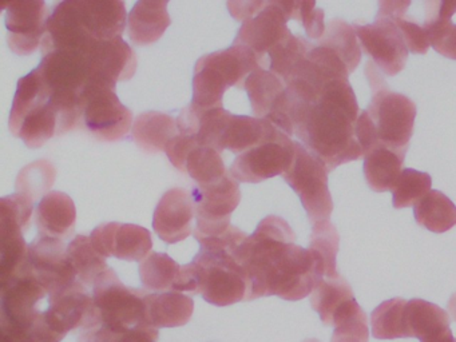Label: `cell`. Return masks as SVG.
Wrapping results in <instances>:
<instances>
[{
    "label": "cell",
    "mask_w": 456,
    "mask_h": 342,
    "mask_svg": "<svg viewBox=\"0 0 456 342\" xmlns=\"http://www.w3.org/2000/svg\"><path fill=\"white\" fill-rule=\"evenodd\" d=\"M295 240V232L284 218L269 216L237 248L234 258L248 277L247 301L266 296L298 301L324 277L314 251Z\"/></svg>",
    "instance_id": "cell-1"
},
{
    "label": "cell",
    "mask_w": 456,
    "mask_h": 342,
    "mask_svg": "<svg viewBox=\"0 0 456 342\" xmlns=\"http://www.w3.org/2000/svg\"><path fill=\"white\" fill-rule=\"evenodd\" d=\"M360 114L349 79L330 80L306 102L290 98L295 135L328 171L364 157L356 136Z\"/></svg>",
    "instance_id": "cell-2"
},
{
    "label": "cell",
    "mask_w": 456,
    "mask_h": 342,
    "mask_svg": "<svg viewBox=\"0 0 456 342\" xmlns=\"http://www.w3.org/2000/svg\"><path fill=\"white\" fill-rule=\"evenodd\" d=\"M365 75L370 96L367 110H362L356 126V136L362 152L380 143L407 152L415 125L416 104L403 94L389 90L380 69L368 61Z\"/></svg>",
    "instance_id": "cell-3"
},
{
    "label": "cell",
    "mask_w": 456,
    "mask_h": 342,
    "mask_svg": "<svg viewBox=\"0 0 456 342\" xmlns=\"http://www.w3.org/2000/svg\"><path fill=\"white\" fill-rule=\"evenodd\" d=\"M173 290L200 294L216 306L247 301L248 277L233 254L201 248L191 264L181 266Z\"/></svg>",
    "instance_id": "cell-4"
},
{
    "label": "cell",
    "mask_w": 456,
    "mask_h": 342,
    "mask_svg": "<svg viewBox=\"0 0 456 342\" xmlns=\"http://www.w3.org/2000/svg\"><path fill=\"white\" fill-rule=\"evenodd\" d=\"M263 67L256 53L242 45L208 53L194 67L191 106L200 111L223 109L224 94L231 87H244L248 77Z\"/></svg>",
    "instance_id": "cell-5"
},
{
    "label": "cell",
    "mask_w": 456,
    "mask_h": 342,
    "mask_svg": "<svg viewBox=\"0 0 456 342\" xmlns=\"http://www.w3.org/2000/svg\"><path fill=\"white\" fill-rule=\"evenodd\" d=\"M146 289L140 290L125 286L110 267L93 288L101 325L117 330L151 326L146 317Z\"/></svg>",
    "instance_id": "cell-6"
},
{
    "label": "cell",
    "mask_w": 456,
    "mask_h": 342,
    "mask_svg": "<svg viewBox=\"0 0 456 342\" xmlns=\"http://www.w3.org/2000/svg\"><path fill=\"white\" fill-rule=\"evenodd\" d=\"M328 173L327 166L319 157L300 142H296L295 158L289 168L282 174V178L300 197L312 224L330 221L332 214Z\"/></svg>",
    "instance_id": "cell-7"
},
{
    "label": "cell",
    "mask_w": 456,
    "mask_h": 342,
    "mask_svg": "<svg viewBox=\"0 0 456 342\" xmlns=\"http://www.w3.org/2000/svg\"><path fill=\"white\" fill-rule=\"evenodd\" d=\"M82 122L105 142L124 138L133 128V114L119 102L116 86L92 80L81 98Z\"/></svg>",
    "instance_id": "cell-8"
},
{
    "label": "cell",
    "mask_w": 456,
    "mask_h": 342,
    "mask_svg": "<svg viewBox=\"0 0 456 342\" xmlns=\"http://www.w3.org/2000/svg\"><path fill=\"white\" fill-rule=\"evenodd\" d=\"M239 183L229 173L215 183L193 187L197 219L193 235L197 240L218 237L232 226V213L241 200Z\"/></svg>",
    "instance_id": "cell-9"
},
{
    "label": "cell",
    "mask_w": 456,
    "mask_h": 342,
    "mask_svg": "<svg viewBox=\"0 0 456 342\" xmlns=\"http://www.w3.org/2000/svg\"><path fill=\"white\" fill-rule=\"evenodd\" d=\"M295 151L296 141L277 130L263 143L240 154L232 163L229 173L237 182L260 183L265 179L282 175L292 165Z\"/></svg>",
    "instance_id": "cell-10"
},
{
    "label": "cell",
    "mask_w": 456,
    "mask_h": 342,
    "mask_svg": "<svg viewBox=\"0 0 456 342\" xmlns=\"http://www.w3.org/2000/svg\"><path fill=\"white\" fill-rule=\"evenodd\" d=\"M354 28L359 37L360 47L381 72L395 77L404 69L408 48L392 19L378 15L373 23H354Z\"/></svg>",
    "instance_id": "cell-11"
},
{
    "label": "cell",
    "mask_w": 456,
    "mask_h": 342,
    "mask_svg": "<svg viewBox=\"0 0 456 342\" xmlns=\"http://www.w3.org/2000/svg\"><path fill=\"white\" fill-rule=\"evenodd\" d=\"M44 317L47 325L63 338L76 329L84 331L100 325L94 299L79 281L49 297V309L44 312Z\"/></svg>",
    "instance_id": "cell-12"
},
{
    "label": "cell",
    "mask_w": 456,
    "mask_h": 342,
    "mask_svg": "<svg viewBox=\"0 0 456 342\" xmlns=\"http://www.w3.org/2000/svg\"><path fill=\"white\" fill-rule=\"evenodd\" d=\"M288 20L284 2H266L257 15L242 23L233 45L252 51L265 66L269 53L293 37Z\"/></svg>",
    "instance_id": "cell-13"
},
{
    "label": "cell",
    "mask_w": 456,
    "mask_h": 342,
    "mask_svg": "<svg viewBox=\"0 0 456 342\" xmlns=\"http://www.w3.org/2000/svg\"><path fill=\"white\" fill-rule=\"evenodd\" d=\"M28 267L49 297L78 281L69 259L68 248L60 238H36L28 246Z\"/></svg>",
    "instance_id": "cell-14"
},
{
    "label": "cell",
    "mask_w": 456,
    "mask_h": 342,
    "mask_svg": "<svg viewBox=\"0 0 456 342\" xmlns=\"http://www.w3.org/2000/svg\"><path fill=\"white\" fill-rule=\"evenodd\" d=\"M7 7L6 27L9 29V47L17 55H30L42 45L49 23L50 12L46 3L22 0L4 4Z\"/></svg>",
    "instance_id": "cell-15"
},
{
    "label": "cell",
    "mask_w": 456,
    "mask_h": 342,
    "mask_svg": "<svg viewBox=\"0 0 456 342\" xmlns=\"http://www.w3.org/2000/svg\"><path fill=\"white\" fill-rule=\"evenodd\" d=\"M77 26L93 39L121 37L126 26V5L116 0H68L63 2Z\"/></svg>",
    "instance_id": "cell-16"
},
{
    "label": "cell",
    "mask_w": 456,
    "mask_h": 342,
    "mask_svg": "<svg viewBox=\"0 0 456 342\" xmlns=\"http://www.w3.org/2000/svg\"><path fill=\"white\" fill-rule=\"evenodd\" d=\"M90 240L101 256L125 261L142 262L153 248L151 232L133 224H102L93 230Z\"/></svg>",
    "instance_id": "cell-17"
},
{
    "label": "cell",
    "mask_w": 456,
    "mask_h": 342,
    "mask_svg": "<svg viewBox=\"0 0 456 342\" xmlns=\"http://www.w3.org/2000/svg\"><path fill=\"white\" fill-rule=\"evenodd\" d=\"M93 80L117 86L132 79L137 71V56L133 48L121 37L95 40L84 51Z\"/></svg>",
    "instance_id": "cell-18"
},
{
    "label": "cell",
    "mask_w": 456,
    "mask_h": 342,
    "mask_svg": "<svg viewBox=\"0 0 456 342\" xmlns=\"http://www.w3.org/2000/svg\"><path fill=\"white\" fill-rule=\"evenodd\" d=\"M196 216L193 195L175 187L159 200L153 216V229L164 242L177 243L191 235V222Z\"/></svg>",
    "instance_id": "cell-19"
},
{
    "label": "cell",
    "mask_w": 456,
    "mask_h": 342,
    "mask_svg": "<svg viewBox=\"0 0 456 342\" xmlns=\"http://www.w3.org/2000/svg\"><path fill=\"white\" fill-rule=\"evenodd\" d=\"M277 130L280 128L268 119L233 115L229 112L218 141L217 151L229 150L239 155L242 154L271 138Z\"/></svg>",
    "instance_id": "cell-20"
},
{
    "label": "cell",
    "mask_w": 456,
    "mask_h": 342,
    "mask_svg": "<svg viewBox=\"0 0 456 342\" xmlns=\"http://www.w3.org/2000/svg\"><path fill=\"white\" fill-rule=\"evenodd\" d=\"M76 224V205L68 194L53 191L42 198L37 208L39 235L63 240L73 234Z\"/></svg>",
    "instance_id": "cell-21"
},
{
    "label": "cell",
    "mask_w": 456,
    "mask_h": 342,
    "mask_svg": "<svg viewBox=\"0 0 456 342\" xmlns=\"http://www.w3.org/2000/svg\"><path fill=\"white\" fill-rule=\"evenodd\" d=\"M172 24L167 2L141 0L130 11L127 18L129 39L137 45H149L161 39Z\"/></svg>",
    "instance_id": "cell-22"
},
{
    "label": "cell",
    "mask_w": 456,
    "mask_h": 342,
    "mask_svg": "<svg viewBox=\"0 0 456 342\" xmlns=\"http://www.w3.org/2000/svg\"><path fill=\"white\" fill-rule=\"evenodd\" d=\"M146 317L153 328H178L186 325L194 312V301L180 291H157L145 297Z\"/></svg>",
    "instance_id": "cell-23"
},
{
    "label": "cell",
    "mask_w": 456,
    "mask_h": 342,
    "mask_svg": "<svg viewBox=\"0 0 456 342\" xmlns=\"http://www.w3.org/2000/svg\"><path fill=\"white\" fill-rule=\"evenodd\" d=\"M405 152L378 143L364 154V175L368 186L376 192L392 191L404 170Z\"/></svg>",
    "instance_id": "cell-24"
},
{
    "label": "cell",
    "mask_w": 456,
    "mask_h": 342,
    "mask_svg": "<svg viewBox=\"0 0 456 342\" xmlns=\"http://www.w3.org/2000/svg\"><path fill=\"white\" fill-rule=\"evenodd\" d=\"M423 7V26L432 47L445 58L456 59V24L451 21L456 2H424Z\"/></svg>",
    "instance_id": "cell-25"
},
{
    "label": "cell",
    "mask_w": 456,
    "mask_h": 342,
    "mask_svg": "<svg viewBox=\"0 0 456 342\" xmlns=\"http://www.w3.org/2000/svg\"><path fill=\"white\" fill-rule=\"evenodd\" d=\"M133 139L148 154L167 151V144L178 135L177 119L159 111H146L133 123Z\"/></svg>",
    "instance_id": "cell-26"
},
{
    "label": "cell",
    "mask_w": 456,
    "mask_h": 342,
    "mask_svg": "<svg viewBox=\"0 0 456 342\" xmlns=\"http://www.w3.org/2000/svg\"><path fill=\"white\" fill-rule=\"evenodd\" d=\"M244 88L249 96L253 114L260 119H266L287 91L285 83L276 74L263 67L255 69L248 77Z\"/></svg>",
    "instance_id": "cell-27"
},
{
    "label": "cell",
    "mask_w": 456,
    "mask_h": 342,
    "mask_svg": "<svg viewBox=\"0 0 456 342\" xmlns=\"http://www.w3.org/2000/svg\"><path fill=\"white\" fill-rule=\"evenodd\" d=\"M416 222L429 232L442 234L456 224V206L439 190H431L413 206Z\"/></svg>",
    "instance_id": "cell-28"
},
{
    "label": "cell",
    "mask_w": 456,
    "mask_h": 342,
    "mask_svg": "<svg viewBox=\"0 0 456 342\" xmlns=\"http://www.w3.org/2000/svg\"><path fill=\"white\" fill-rule=\"evenodd\" d=\"M46 102H50V91L41 72L36 69L18 82L17 93L10 112L9 126L12 135L17 134L26 115Z\"/></svg>",
    "instance_id": "cell-29"
},
{
    "label": "cell",
    "mask_w": 456,
    "mask_h": 342,
    "mask_svg": "<svg viewBox=\"0 0 456 342\" xmlns=\"http://www.w3.org/2000/svg\"><path fill=\"white\" fill-rule=\"evenodd\" d=\"M69 259L73 265L74 272L79 282L85 286L94 288L101 277L110 269L106 264L105 256H101L92 240L87 235L79 234L69 243L68 246Z\"/></svg>",
    "instance_id": "cell-30"
},
{
    "label": "cell",
    "mask_w": 456,
    "mask_h": 342,
    "mask_svg": "<svg viewBox=\"0 0 456 342\" xmlns=\"http://www.w3.org/2000/svg\"><path fill=\"white\" fill-rule=\"evenodd\" d=\"M410 5L411 2H380L378 15L392 19L399 28L408 51L424 55L431 45L428 32L424 28L423 23H419L408 16Z\"/></svg>",
    "instance_id": "cell-31"
},
{
    "label": "cell",
    "mask_w": 456,
    "mask_h": 342,
    "mask_svg": "<svg viewBox=\"0 0 456 342\" xmlns=\"http://www.w3.org/2000/svg\"><path fill=\"white\" fill-rule=\"evenodd\" d=\"M58 134V112L50 102L39 104L28 112L14 136L22 139L26 146L38 149Z\"/></svg>",
    "instance_id": "cell-32"
},
{
    "label": "cell",
    "mask_w": 456,
    "mask_h": 342,
    "mask_svg": "<svg viewBox=\"0 0 456 342\" xmlns=\"http://www.w3.org/2000/svg\"><path fill=\"white\" fill-rule=\"evenodd\" d=\"M181 266L167 253H151L140 265V278L146 290H173Z\"/></svg>",
    "instance_id": "cell-33"
},
{
    "label": "cell",
    "mask_w": 456,
    "mask_h": 342,
    "mask_svg": "<svg viewBox=\"0 0 456 342\" xmlns=\"http://www.w3.org/2000/svg\"><path fill=\"white\" fill-rule=\"evenodd\" d=\"M186 173L196 182V186L215 183L229 175L220 152L212 147L199 146L186 160Z\"/></svg>",
    "instance_id": "cell-34"
},
{
    "label": "cell",
    "mask_w": 456,
    "mask_h": 342,
    "mask_svg": "<svg viewBox=\"0 0 456 342\" xmlns=\"http://www.w3.org/2000/svg\"><path fill=\"white\" fill-rule=\"evenodd\" d=\"M320 40L332 47L346 61L352 72L359 66L362 61V47L354 24H348L340 19L330 20Z\"/></svg>",
    "instance_id": "cell-35"
},
{
    "label": "cell",
    "mask_w": 456,
    "mask_h": 342,
    "mask_svg": "<svg viewBox=\"0 0 456 342\" xmlns=\"http://www.w3.org/2000/svg\"><path fill=\"white\" fill-rule=\"evenodd\" d=\"M338 232L330 221L317 222L312 224L311 245L309 248L317 256L322 274L338 277L336 273V256L338 251Z\"/></svg>",
    "instance_id": "cell-36"
},
{
    "label": "cell",
    "mask_w": 456,
    "mask_h": 342,
    "mask_svg": "<svg viewBox=\"0 0 456 342\" xmlns=\"http://www.w3.org/2000/svg\"><path fill=\"white\" fill-rule=\"evenodd\" d=\"M432 178L423 171L404 168L392 189L395 208H412L431 191Z\"/></svg>",
    "instance_id": "cell-37"
},
{
    "label": "cell",
    "mask_w": 456,
    "mask_h": 342,
    "mask_svg": "<svg viewBox=\"0 0 456 342\" xmlns=\"http://www.w3.org/2000/svg\"><path fill=\"white\" fill-rule=\"evenodd\" d=\"M57 170L49 160H38L26 166L17 178L15 190L17 194L25 195L31 200H38L41 195L49 194V190L54 184Z\"/></svg>",
    "instance_id": "cell-38"
},
{
    "label": "cell",
    "mask_w": 456,
    "mask_h": 342,
    "mask_svg": "<svg viewBox=\"0 0 456 342\" xmlns=\"http://www.w3.org/2000/svg\"><path fill=\"white\" fill-rule=\"evenodd\" d=\"M63 337L55 333L46 321L44 312L28 322H4L2 321L0 342H61Z\"/></svg>",
    "instance_id": "cell-39"
},
{
    "label": "cell",
    "mask_w": 456,
    "mask_h": 342,
    "mask_svg": "<svg viewBox=\"0 0 456 342\" xmlns=\"http://www.w3.org/2000/svg\"><path fill=\"white\" fill-rule=\"evenodd\" d=\"M157 339L159 329L153 326L117 330L100 323L94 328L82 331L78 342H157Z\"/></svg>",
    "instance_id": "cell-40"
},
{
    "label": "cell",
    "mask_w": 456,
    "mask_h": 342,
    "mask_svg": "<svg viewBox=\"0 0 456 342\" xmlns=\"http://www.w3.org/2000/svg\"><path fill=\"white\" fill-rule=\"evenodd\" d=\"M287 7L290 20L301 21L308 37L319 42L327 28L324 11L317 8L314 2H287Z\"/></svg>",
    "instance_id": "cell-41"
},
{
    "label": "cell",
    "mask_w": 456,
    "mask_h": 342,
    "mask_svg": "<svg viewBox=\"0 0 456 342\" xmlns=\"http://www.w3.org/2000/svg\"><path fill=\"white\" fill-rule=\"evenodd\" d=\"M200 146L197 136L178 134L167 147V155L170 163L181 173H186V160L194 149Z\"/></svg>",
    "instance_id": "cell-42"
},
{
    "label": "cell",
    "mask_w": 456,
    "mask_h": 342,
    "mask_svg": "<svg viewBox=\"0 0 456 342\" xmlns=\"http://www.w3.org/2000/svg\"><path fill=\"white\" fill-rule=\"evenodd\" d=\"M266 2H228L229 12L237 19L239 21L249 20L253 16L257 15L264 7H265Z\"/></svg>",
    "instance_id": "cell-43"
}]
</instances>
